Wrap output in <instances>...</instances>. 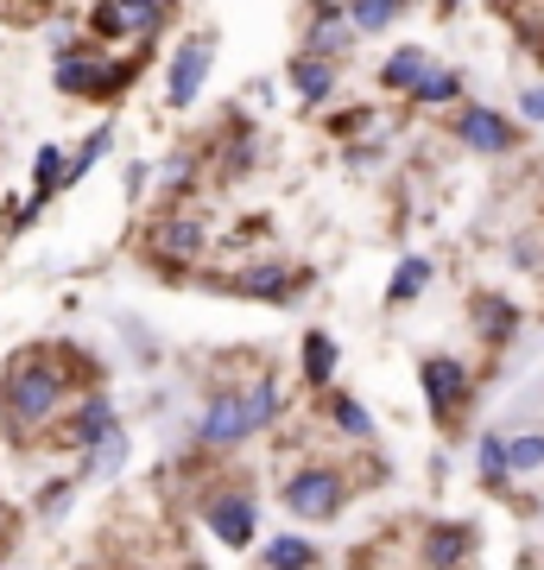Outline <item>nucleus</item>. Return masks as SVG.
I'll return each mask as SVG.
<instances>
[{
  "label": "nucleus",
  "instance_id": "ddd939ff",
  "mask_svg": "<svg viewBox=\"0 0 544 570\" xmlns=\"http://www.w3.org/2000/svg\"><path fill=\"white\" fill-rule=\"evenodd\" d=\"M475 551V527H463V520H444V527L424 532V570H456Z\"/></svg>",
  "mask_w": 544,
  "mask_h": 570
},
{
  "label": "nucleus",
  "instance_id": "a211bd4d",
  "mask_svg": "<svg viewBox=\"0 0 544 570\" xmlns=\"http://www.w3.org/2000/svg\"><path fill=\"white\" fill-rule=\"evenodd\" d=\"M323 400V412H329V419H336V431H343V438H355V444H374V419H367V406H355V400H348V393H317Z\"/></svg>",
  "mask_w": 544,
  "mask_h": 570
},
{
  "label": "nucleus",
  "instance_id": "6ab92c4d",
  "mask_svg": "<svg viewBox=\"0 0 544 570\" xmlns=\"http://www.w3.org/2000/svg\"><path fill=\"white\" fill-rule=\"evenodd\" d=\"M336 355H343V348H336V336H323V330H310V336H304V381H310L317 393H329V381H336Z\"/></svg>",
  "mask_w": 544,
  "mask_h": 570
},
{
  "label": "nucleus",
  "instance_id": "4468645a",
  "mask_svg": "<svg viewBox=\"0 0 544 570\" xmlns=\"http://www.w3.org/2000/svg\"><path fill=\"white\" fill-rule=\"evenodd\" d=\"M235 292L260 298V305H291L304 285H298V273H285V266H247L241 279H235Z\"/></svg>",
  "mask_w": 544,
  "mask_h": 570
},
{
  "label": "nucleus",
  "instance_id": "9d476101",
  "mask_svg": "<svg viewBox=\"0 0 544 570\" xmlns=\"http://www.w3.org/2000/svg\"><path fill=\"white\" fill-rule=\"evenodd\" d=\"M202 247H209V228H202V216H159V223H152V254H159V261H171V266H190L202 254Z\"/></svg>",
  "mask_w": 544,
  "mask_h": 570
},
{
  "label": "nucleus",
  "instance_id": "f257e3e1",
  "mask_svg": "<svg viewBox=\"0 0 544 570\" xmlns=\"http://www.w3.org/2000/svg\"><path fill=\"white\" fill-rule=\"evenodd\" d=\"M70 400V374L51 355H20L0 381V431L20 444V431H39L44 419H58Z\"/></svg>",
  "mask_w": 544,
  "mask_h": 570
},
{
  "label": "nucleus",
  "instance_id": "6e6552de",
  "mask_svg": "<svg viewBox=\"0 0 544 570\" xmlns=\"http://www.w3.org/2000/svg\"><path fill=\"white\" fill-rule=\"evenodd\" d=\"M202 520H209V532H216V539H222L228 551H247V546H254V494H247V489L209 494Z\"/></svg>",
  "mask_w": 544,
  "mask_h": 570
},
{
  "label": "nucleus",
  "instance_id": "f03ea898",
  "mask_svg": "<svg viewBox=\"0 0 544 570\" xmlns=\"http://www.w3.org/2000/svg\"><path fill=\"white\" fill-rule=\"evenodd\" d=\"M285 513H298V520H336L348 501V475L343 469H298L291 482H285Z\"/></svg>",
  "mask_w": 544,
  "mask_h": 570
},
{
  "label": "nucleus",
  "instance_id": "bb28decb",
  "mask_svg": "<svg viewBox=\"0 0 544 570\" xmlns=\"http://www.w3.org/2000/svg\"><path fill=\"white\" fill-rule=\"evenodd\" d=\"M456 96H463V70H444V63H437L418 89V102H456Z\"/></svg>",
  "mask_w": 544,
  "mask_h": 570
},
{
  "label": "nucleus",
  "instance_id": "20e7f679",
  "mask_svg": "<svg viewBox=\"0 0 544 570\" xmlns=\"http://www.w3.org/2000/svg\"><path fill=\"white\" fill-rule=\"evenodd\" d=\"M216 45H222V32H190V39L171 51V70H165V102L171 108H190L202 96V77H209V58H216Z\"/></svg>",
  "mask_w": 544,
  "mask_h": 570
},
{
  "label": "nucleus",
  "instance_id": "2eb2a0df",
  "mask_svg": "<svg viewBox=\"0 0 544 570\" xmlns=\"http://www.w3.org/2000/svg\"><path fill=\"white\" fill-rule=\"evenodd\" d=\"M348 39H355V20H348V7H317L310 13V58H336V51H348Z\"/></svg>",
  "mask_w": 544,
  "mask_h": 570
},
{
  "label": "nucleus",
  "instance_id": "39448f33",
  "mask_svg": "<svg viewBox=\"0 0 544 570\" xmlns=\"http://www.w3.org/2000/svg\"><path fill=\"white\" fill-rule=\"evenodd\" d=\"M127 77H133V63H108V58H96L89 45L70 51V58H58L63 96H115V89H127Z\"/></svg>",
  "mask_w": 544,
  "mask_h": 570
},
{
  "label": "nucleus",
  "instance_id": "0eeeda50",
  "mask_svg": "<svg viewBox=\"0 0 544 570\" xmlns=\"http://www.w3.org/2000/svg\"><path fill=\"white\" fill-rule=\"evenodd\" d=\"M241 438H254L247 406H241V387H216L209 406H202V419H197V444L202 450H235Z\"/></svg>",
  "mask_w": 544,
  "mask_h": 570
},
{
  "label": "nucleus",
  "instance_id": "a878e982",
  "mask_svg": "<svg viewBox=\"0 0 544 570\" xmlns=\"http://www.w3.org/2000/svg\"><path fill=\"white\" fill-rule=\"evenodd\" d=\"M127 456H133V444H127V431H115V438H108V444L89 456V475H121Z\"/></svg>",
  "mask_w": 544,
  "mask_h": 570
},
{
  "label": "nucleus",
  "instance_id": "c85d7f7f",
  "mask_svg": "<svg viewBox=\"0 0 544 570\" xmlns=\"http://www.w3.org/2000/svg\"><path fill=\"white\" fill-rule=\"evenodd\" d=\"M101 153H108V127H96V134H89V146H82V159L70 165V184H77V178H89V165H96Z\"/></svg>",
  "mask_w": 544,
  "mask_h": 570
},
{
  "label": "nucleus",
  "instance_id": "b1692460",
  "mask_svg": "<svg viewBox=\"0 0 544 570\" xmlns=\"http://www.w3.org/2000/svg\"><path fill=\"white\" fill-rule=\"evenodd\" d=\"M506 463H513V475L544 469V431H520V438H506Z\"/></svg>",
  "mask_w": 544,
  "mask_h": 570
},
{
  "label": "nucleus",
  "instance_id": "1a4fd4ad",
  "mask_svg": "<svg viewBox=\"0 0 544 570\" xmlns=\"http://www.w3.org/2000/svg\"><path fill=\"white\" fill-rule=\"evenodd\" d=\"M89 20L108 32V39H152L159 26H171V7H159V0H121V7H89Z\"/></svg>",
  "mask_w": 544,
  "mask_h": 570
},
{
  "label": "nucleus",
  "instance_id": "c756f323",
  "mask_svg": "<svg viewBox=\"0 0 544 570\" xmlns=\"http://www.w3.org/2000/svg\"><path fill=\"white\" fill-rule=\"evenodd\" d=\"M520 108H525V121H544V82H538V89H525Z\"/></svg>",
  "mask_w": 544,
  "mask_h": 570
},
{
  "label": "nucleus",
  "instance_id": "412c9836",
  "mask_svg": "<svg viewBox=\"0 0 544 570\" xmlns=\"http://www.w3.org/2000/svg\"><path fill=\"white\" fill-rule=\"evenodd\" d=\"M317 564V539H298V532H279L266 546V570H310Z\"/></svg>",
  "mask_w": 544,
  "mask_h": 570
},
{
  "label": "nucleus",
  "instance_id": "7ed1b4c3",
  "mask_svg": "<svg viewBox=\"0 0 544 570\" xmlns=\"http://www.w3.org/2000/svg\"><path fill=\"white\" fill-rule=\"evenodd\" d=\"M418 387H424L431 419H437V425H449V419L463 412V400L475 393V374H468L456 355H424V362H418Z\"/></svg>",
  "mask_w": 544,
  "mask_h": 570
},
{
  "label": "nucleus",
  "instance_id": "2f4dec72",
  "mask_svg": "<svg viewBox=\"0 0 544 570\" xmlns=\"http://www.w3.org/2000/svg\"><path fill=\"white\" fill-rule=\"evenodd\" d=\"M184 570H202V564H184Z\"/></svg>",
  "mask_w": 544,
  "mask_h": 570
},
{
  "label": "nucleus",
  "instance_id": "393cba45",
  "mask_svg": "<svg viewBox=\"0 0 544 570\" xmlns=\"http://www.w3.org/2000/svg\"><path fill=\"white\" fill-rule=\"evenodd\" d=\"M405 7L399 0H362V7H348V20H355V32H386V26L399 20Z\"/></svg>",
  "mask_w": 544,
  "mask_h": 570
},
{
  "label": "nucleus",
  "instance_id": "4be33fe9",
  "mask_svg": "<svg viewBox=\"0 0 544 570\" xmlns=\"http://www.w3.org/2000/svg\"><path fill=\"white\" fill-rule=\"evenodd\" d=\"M475 463H482V482H487V489H506V482H513V463H506V438H501V431L475 438Z\"/></svg>",
  "mask_w": 544,
  "mask_h": 570
},
{
  "label": "nucleus",
  "instance_id": "f8f14e48",
  "mask_svg": "<svg viewBox=\"0 0 544 570\" xmlns=\"http://www.w3.org/2000/svg\"><path fill=\"white\" fill-rule=\"evenodd\" d=\"M431 70H437V63H431V51H424V45H399V51L380 63V89H393V96H418Z\"/></svg>",
  "mask_w": 544,
  "mask_h": 570
},
{
  "label": "nucleus",
  "instance_id": "5701e85b",
  "mask_svg": "<svg viewBox=\"0 0 544 570\" xmlns=\"http://www.w3.org/2000/svg\"><path fill=\"white\" fill-rule=\"evenodd\" d=\"M475 317H482L487 343H506V336L520 330V311H513V305H501V298H475Z\"/></svg>",
  "mask_w": 544,
  "mask_h": 570
},
{
  "label": "nucleus",
  "instance_id": "cd10ccee",
  "mask_svg": "<svg viewBox=\"0 0 544 570\" xmlns=\"http://www.w3.org/2000/svg\"><path fill=\"white\" fill-rule=\"evenodd\" d=\"M190 178H197V159H190V153H178V159H165V165H159V190H165V197L190 190Z\"/></svg>",
  "mask_w": 544,
  "mask_h": 570
},
{
  "label": "nucleus",
  "instance_id": "dca6fc26",
  "mask_svg": "<svg viewBox=\"0 0 544 570\" xmlns=\"http://www.w3.org/2000/svg\"><path fill=\"white\" fill-rule=\"evenodd\" d=\"M285 77L298 82V96H304V102H329V96H336V63L310 58V51H298V58H291V70H285Z\"/></svg>",
  "mask_w": 544,
  "mask_h": 570
},
{
  "label": "nucleus",
  "instance_id": "423d86ee",
  "mask_svg": "<svg viewBox=\"0 0 544 570\" xmlns=\"http://www.w3.org/2000/svg\"><path fill=\"white\" fill-rule=\"evenodd\" d=\"M115 431H121V419H115V400H108V393H82L77 406H70V419H63V444L70 450H82V456H96L101 444H108V438H115Z\"/></svg>",
  "mask_w": 544,
  "mask_h": 570
},
{
  "label": "nucleus",
  "instance_id": "f3484780",
  "mask_svg": "<svg viewBox=\"0 0 544 570\" xmlns=\"http://www.w3.org/2000/svg\"><path fill=\"white\" fill-rule=\"evenodd\" d=\"M241 406H247V425H254V431L273 425V419H279V406H285L279 374H254V381L241 387Z\"/></svg>",
  "mask_w": 544,
  "mask_h": 570
},
{
  "label": "nucleus",
  "instance_id": "aec40b11",
  "mask_svg": "<svg viewBox=\"0 0 544 570\" xmlns=\"http://www.w3.org/2000/svg\"><path fill=\"white\" fill-rule=\"evenodd\" d=\"M431 279H437V266L424 261V254H405L399 273H393V285H386V298H393V305H412V298H418Z\"/></svg>",
  "mask_w": 544,
  "mask_h": 570
},
{
  "label": "nucleus",
  "instance_id": "9b49d317",
  "mask_svg": "<svg viewBox=\"0 0 544 570\" xmlns=\"http://www.w3.org/2000/svg\"><path fill=\"white\" fill-rule=\"evenodd\" d=\"M456 140H463L468 153H494V159H501V153L520 146V134H513V121H501L494 108H463V115H456Z\"/></svg>",
  "mask_w": 544,
  "mask_h": 570
},
{
  "label": "nucleus",
  "instance_id": "7c9ffc66",
  "mask_svg": "<svg viewBox=\"0 0 544 570\" xmlns=\"http://www.w3.org/2000/svg\"><path fill=\"white\" fill-rule=\"evenodd\" d=\"M0 539H7V508H0Z\"/></svg>",
  "mask_w": 544,
  "mask_h": 570
}]
</instances>
